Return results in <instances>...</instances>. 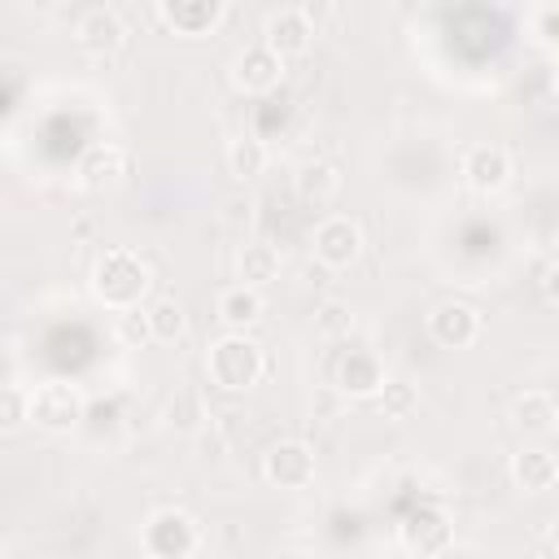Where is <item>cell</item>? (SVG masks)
Listing matches in <instances>:
<instances>
[{
    "label": "cell",
    "instance_id": "1",
    "mask_svg": "<svg viewBox=\"0 0 559 559\" xmlns=\"http://www.w3.org/2000/svg\"><path fill=\"white\" fill-rule=\"evenodd\" d=\"M92 293L109 310L140 306V297L148 293V266L131 249H105L92 266Z\"/></svg>",
    "mask_w": 559,
    "mask_h": 559
},
{
    "label": "cell",
    "instance_id": "2",
    "mask_svg": "<svg viewBox=\"0 0 559 559\" xmlns=\"http://www.w3.org/2000/svg\"><path fill=\"white\" fill-rule=\"evenodd\" d=\"M205 367H210V380H214L218 389H227V393H245V389H253V384L262 380L266 358H262V349H258L245 332H227L223 341L210 345Z\"/></svg>",
    "mask_w": 559,
    "mask_h": 559
},
{
    "label": "cell",
    "instance_id": "3",
    "mask_svg": "<svg viewBox=\"0 0 559 559\" xmlns=\"http://www.w3.org/2000/svg\"><path fill=\"white\" fill-rule=\"evenodd\" d=\"M140 546H144V555H153V559H188V555H197L201 533H197V520H192L188 511L162 507V511H153V515L144 520Z\"/></svg>",
    "mask_w": 559,
    "mask_h": 559
},
{
    "label": "cell",
    "instance_id": "4",
    "mask_svg": "<svg viewBox=\"0 0 559 559\" xmlns=\"http://www.w3.org/2000/svg\"><path fill=\"white\" fill-rule=\"evenodd\" d=\"M26 419L44 432H70L83 419V393L66 380H44L35 393H26Z\"/></svg>",
    "mask_w": 559,
    "mask_h": 559
},
{
    "label": "cell",
    "instance_id": "5",
    "mask_svg": "<svg viewBox=\"0 0 559 559\" xmlns=\"http://www.w3.org/2000/svg\"><path fill=\"white\" fill-rule=\"evenodd\" d=\"M310 245H314V258H319L323 266L345 271V266H354L358 253H362V227H358L354 218H345V214H332V218H323V223L314 227Z\"/></svg>",
    "mask_w": 559,
    "mask_h": 559
},
{
    "label": "cell",
    "instance_id": "6",
    "mask_svg": "<svg viewBox=\"0 0 559 559\" xmlns=\"http://www.w3.org/2000/svg\"><path fill=\"white\" fill-rule=\"evenodd\" d=\"M450 537H454L450 515H445L441 507H432V502L415 507V511L397 524V542H402V550H411V555H441V550H450Z\"/></svg>",
    "mask_w": 559,
    "mask_h": 559
},
{
    "label": "cell",
    "instance_id": "7",
    "mask_svg": "<svg viewBox=\"0 0 559 559\" xmlns=\"http://www.w3.org/2000/svg\"><path fill=\"white\" fill-rule=\"evenodd\" d=\"M262 476L275 489H306L314 480V450L306 441H275L262 459Z\"/></svg>",
    "mask_w": 559,
    "mask_h": 559
},
{
    "label": "cell",
    "instance_id": "8",
    "mask_svg": "<svg viewBox=\"0 0 559 559\" xmlns=\"http://www.w3.org/2000/svg\"><path fill=\"white\" fill-rule=\"evenodd\" d=\"M428 332H432V341L441 349H467L480 336V314L467 301H441L428 314Z\"/></svg>",
    "mask_w": 559,
    "mask_h": 559
},
{
    "label": "cell",
    "instance_id": "9",
    "mask_svg": "<svg viewBox=\"0 0 559 559\" xmlns=\"http://www.w3.org/2000/svg\"><path fill=\"white\" fill-rule=\"evenodd\" d=\"M74 44L87 52V57H114L122 44H127V26L114 9H87L74 26Z\"/></svg>",
    "mask_w": 559,
    "mask_h": 559
},
{
    "label": "cell",
    "instance_id": "10",
    "mask_svg": "<svg viewBox=\"0 0 559 559\" xmlns=\"http://www.w3.org/2000/svg\"><path fill=\"white\" fill-rule=\"evenodd\" d=\"M310 39H314V26H310V17L301 9H275L266 17V26H262V44L275 57H284V61L288 57H301L310 48Z\"/></svg>",
    "mask_w": 559,
    "mask_h": 559
},
{
    "label": "cell",
    "instance_id": "11",
    "mask_svg": "<svg viewBox=\"0 0 559 559\" xmlns=\"http://www.w3.org/2000/svg\"><path fill=\"white\" fill-rule=\"evenodd\" d=\"M231 79H236V87H240V92L262 96V92L280 87V79H284V57H275L266 44H253V48H245V52L236 57Z\"/></svg>",
    "mask_w": 559,
    "mask_h": 559
},
{
    "label": "cell",
    "instance_id": "12",
    "mask_svg": "<svg viewBox=\"0 0 559 559\" xmlns=\"http://www.w3.org/2000/svg\"><path fill=\"white\" fill-rule=\"evenodd\" d=\"M463 179H467L472 192H485V197L498 192V188H507V179H511L507 148H498V144H472L463 153Z\"/></svg>",
    "mask_w": 559,
    "mask_h": 559
},
{
    "label": "cell",
    "instance_id": "13",
    "mask_svg": "<svg viewBox=\"0 0 559 559\" xmlns=\"http://www.w3.org/2000/svg\"><path fill=\"white\" fill-rule=\"evenodd\" d=\"M74 175H79V183H83L87 192H105V188L122 183V175H127V153H122L118 144H92V148L79 157Z\"/></svg>",
    "mask_w": 559,
    "mask_h": 559
},
{
    "label": "cell",
    "instance_id": "14",
    "mask_svg": "<svg viewBox=\"0 0 559 559\" xmlns=\"http://www.w3.org/2000/svg\"><path fill=\"white\" fill-rule=\"evenodd\" d=\"M227 0H157V13L170 31L179 35H205L210 26H218Z\"/></svg>",
    "mask_w": 559,
    "mask_h": 559
},
{
    "label": "cell",
    "instance_id": "15",
    "mask_svg": "<svg viewBox=\"0 0 559 559\" xmlns=\"http://www.w3.org/2000/svg\"><path fill=\"white\" fill-rule=\"evenodd\" d=\"M384 380H389V376H384L380 358L367 354V349H349V354L336 362V389L349 393V397H376V389H380Z\"/></svg>",
    "mask_w": 559,
    "mask_h": 559
},
{
    "label": "cell",
    "instance_id": "16",
    "mask_svg": "<svg viewBox=\"0 0 559 559\" xmlns=\"http://www.w3.org/2000/svg\"><path fill=\"white\" fill-rule=\"evenodd\" d=\"M511 424L520 432H533V437H550L555 424H559V402L550 389H524L515 402H511Z\"/></svg>",
    "mask_w": 559,
    "mask_h": 559
},
{
    "label": "cell",
    "instance_id": "17",
    "mask_svg": "<svg viewBox=\"0 0 559 559\" xmlns=\"http://www.w3.org/2000/svg\"><path fill=\"white\" fill-rule=\"evenodd\" d=\"M511 480L524 493H546L559 480V463H555V454L546 445H528V450L511 454Z\"/></svg>",
    "mask_w": 559,
    "mask_h": 559
},
{
    "label": "cell",
    "instance_id": "18",
    "mask_svg": "<svg viewBox=\"0 0 559 559\" xmlns=\"http://www.w3.org/2000/svg\"><path fill=\"white\" fill-rule=\"evenodd\" d=\"M218 319H223L231 332L253 328V323L262 319V293H258V288H249V284L227 288V293L218 297Z\"/></svg>",
    "mask_w": 559,
    "mask_h": 559
},
{
    "label": "cell",
    "instance_id": "19",
    "mask_svg": "<svg viewBox=\"0 0 559 559\" xmlns=\"http://www.w3.org/2000/svg\"><path fill=\"white\" fill-rule=\"evenodd\" d=\"M236 266H240V284L262 288V284H271V280L280 275V253H275V245H266V240H249V245L240 249Z\"/></svg>",
    "mask_w": 559,
    "mask_h": 559
},
{
    "label": "cell",
    "instance_id": "20",
    "mask_svg": "<svg viewBox=\"0 0 559 559\" xmlns=\"http://www.w3.org/2000/svg\"><path fill=\"white\" fill-rule=\"evenodd\" d=\"M227 170H231L236 179H258V175L266 170V144L253 140V135L231 140V144H227Z\"/></svg>",
    "mask_w": 559,
    "mask_h": 559
},
{
    "label": "cell",
    "instance_id": "21",
    "mask_svg": "<svg viewBox=\"0 0 559 559\" xmlns=\"http://www.w3.org/2000/svg\"><path fill=\"white\" fill-rule=\"evenodd\" d=\"M144 314H148L153 341H162V345H170V341H179L188 332V319H183L179 301H170V297H157L153 306H144Z\"/></svg>",
    "mask_w": 559,
    "mask_h": 559
},
{
    "label": "cell",
    "instance_id": "22",
    "mask_svg": "<svg viewBox=\"0 0 559 559\" xmlns=\"http://www.w3.org/2000/svg\"><path fill=\"white\" fill-rule=\"evenodd\" d=\"M336 188H341V175H336V166H328V162H310V166H301V175H297V192L306 197V201H332L336 197Z\"/></svg>",
    "mask_w": 559,
    "mask_h": 559
},
{
    "label": "cell",
    "instance_id": "23",
    "mask_svg": "<svg viewBox=\"0 0 559 559\" xmlns=\"http://www.w3.org/2000/svg\"><path fill=\"white\" fill-rule=\"evenodd\" d=\"M376 402H380V415H384V419H411V411L419 406V393H415V384H406V380H384V384L376 389Z\"/></svg>",
    "mask_w": 559,
    "mask_h": 559
},
{
    "label": "cell",
    "instance_id": "24",
    "mask_svg": "<svg viewBox=\"0 0 559 559\" xmlns=\"http://www.w3.org/2000/svg\"><path fill=\"white\" fill-rule=\"evenodd\" d=\"M114 336H118L127 349H140V345H148V341H153V332H148V314H144L140 306H127V310H118Z\"/></svg>",
    "mask_w": 559,
    "mask_h": 559
},
{
    "label": "cell",
    "instance_id": "25",
    "mask_svg": "<svg viewBox=\"0 0 559 559\" xmlns=\"http://www.w3.org/2000/svg\"><path fill=\"white\" fill-rule=\"evenodd\" d=\"M166 419H170V428L192 432V428L205 419V406H201V397H197L192 389H179V393L170 397V406H166Z\"/></svg>",
    "mask_w": 559,
    "mask_h": 559
},
{
    "label": "cell",
    "instance_id": "26",
    "mask_svg": "<svg viewBox=\"0 0 559 559\" xmlns=\"http://www.w3.org/2000/svg\"><path fill=\"white\" fill-rule=\"evenodd\" d=\"M26 424V393L13 384H0V432H13Z\"/></svg>",
    "mask_w": 559,
    "mask_h": 559
},
{
    "label": "cell",
    "instance_id": "27",
    "mask_svg": "<svg viewBox=\"0 0 559 559\" xmlns=\"http://www.w3.org/2000/svg\"><path fill=\"white\" fill-rule=\"evenodd\" d=\"M319 332H323V336H341V332H349V310H345L341 301H328V306L319 310Z\"/></svg>",
    "mask_w": 559,
    "mask_h": 559
},
{
    "label": "cell",
    "instance_id": "28",
    "mask_svg": "<svg viewBox=\"0 0 559 559\" xmlns=\"http://www.w3.org/2000/svg\"><path fill=\"white\" fill-rule=\"evenodd\" d=\"M537 288H542L546 301H555V262H550V258L537 262Z\"/></svg>",
    "mask_w": 559,
    "mask_h": 559
},
{
    "label": "cell",
    "instance_id": "29",
    "mask_svg": "<svg viewBox=\"0 0 559 559\" xmlns=\"http://www.w3.org/2000/svg\"><path fill=\"white\" fill-rule=\"evenodd\" d=\"M537 44H542V48H555V9H546V13L537 17Z\"/></svg>",
    "mask_w": 559,
    "mask_h": 559
},
{
    "label": "cell",
    "instance_id": "30",
    "mask_svg": "<svg viewBox=\"0 0 559 559\" xmlns=\"http://www.w3.org/2000/svg\"><path fill=\"white\" fill-rule=\"evenodd\" d=\"M26 9H35V13H52V9H61V0H26Z\"/></svg>",
    "mask_w": 559,
    "mask_h": 559
}]
</instances>
